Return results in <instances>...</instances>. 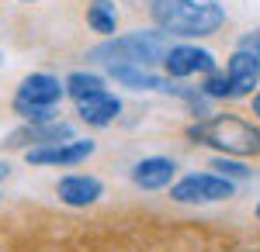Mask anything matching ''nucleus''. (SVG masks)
Wrapping results in <instances>:
<instances>
[{
  "instance_id": "f257e3e1",
  "label": "nucleus",
  "mask_w": 260,
  "mask_h": 252,
  "mask_svg": "<svg viewBox=\"0 0 260 252\" xmlns=\"http://www.w3.org/2000/svg\"><path fill=\"white\" fill-rule=\"evenodd\" d=\"M149 11L163 35L201 38L225 24V11L215 0H153Z\"/></svg>"
},
{
  "instance_id": "f03ea898",
  "label": "nucleus",
  "mask_w": 260,
  "mask_h": 252,
  "mask_svg": "<svg viewBox=\"0 0 260 252\" xmlns=\"http://www.w3.org/2000/svg\"><path fill=\"white\" fill-rule=\"evenodd\" d=\"M167 49L170 45H167L163 31H132V35L94 45L87 52V59L108 66V69H115V66H142V69H149L153 62H160L167 56Z\"/></svg>"
},
{
  "instance_id": "7ed1b4c3",
  "label": "nucleus",
  "mask_w": 260,
  "mask_h": 252,
  "mask_svg": "<svg viewBox=\"0 0 260 252\" xmlns=\"http://www.w3.org/2000/svg\"><path fill=\"white\" fill-rule=\"evenodd\" d=\"M191 138L219 149L222 155H260V128H253V124H246L233 114H219L194 124Z\"/></svg>"
},
{
  "instance_id": "20e7f679",
  "label": "nucleus",
  "mask_w": 260,
  "mask_h": 252,
  "mask_svg": "<svg viewBox=\"0 0 260 252\" xmlns=\"http://www.w3.org/2000/svg\"><path fill=\"white\" fill-rule=\"evenodd\" d=\"M62 83L49 73H31L21 79L18 97H14V114H21L28 124L39 121H56V104L62 100Z\"/></svg>"
},
{
  "instance_id": "39448f33",
  "label": "nucleus",
  "mask_w": 260,
  "mask_h": 252,
  "mask_svg": "<svg viewBox=\"0 0 260 252\" xmlns=\"http://www.w3.org/2000/svg\"><path fill=\"white\" fill-rule=\"evenodd\" d=\"M170 197L180 204H215V200L233 197V180L219 173H191L170 187Z\"/></svg>"
},
{
  "instance_id": "423d86ee",
  "label": "nucleus",
  "mask_w": 260,
  "mask_h": 252,
  "mask_svg": "<svg viewBox=\"0 0 260 252\" xmlns=\"http://www.w3.org/2000/svg\"><path fill=\"white\" fill-rule=\"evenodd\" d=\"M56 142H73V124L66 121H39V124H24L18 132L7 135V149H39V145H56Z\"/></svg>"
},
{
  "instance_id": "0eeeda50",
  "label": "nucleus",
  "mask_w": 260,
  "mask_h": 252,
  "mask_svg": "<svg viewBox=\"0 0 260 252\" xmlns=\"http://www.w3.org/2000/svg\"><path fill=\"white\" fill-rule=\"evenodd\" d=\"M87 155H94V142L87 138H73V142H56V145H39V149H28L24 159L31 166H77Z\"/></svg>"
},
{
  "instance_id": "6e6552de",
  "label": "nucleus",
  "mask_w": 260,
  "mask_h": 252,
  "mask_svg": "<svg viewBox=\"0 0 260 252\" xmlns=\"http://www.w3.org/2000/svg\"><path fill=\"white\" fill-rule=\"evenodd\" d=\"M163 66H167V73H170V76L215 73V56H212L208 49H198V45H174V49H167Z\"/></svg>"
},
{
  "instance_id": "1a4fd4ad",
  "label": "nucleus",
  "mask_w": 260,
  "mask_h": 252,
  "mask_svg": "<svg viewBox=\"0 0 260 252\" xmlns=\"http://www.w3.org/2000/svg\"><path fill=\"white\" fill-rule=\"evenodd\" d=\"M229 90H233V97H246V94H253V87L260 83V59L250 52V49H240L236 56L229 59Z\"/></svg>"
},
{
  "instance_id": "9d476101",
  "label": "nucleus",
  "mask_w": 260,
  "mask_h": 252,
  "mask_svg": "<svg viewBox=\"0 0 260 252\" xmlns=\"http://www.w3.org/2000/svg\"><path fill=\"white\" fill-rule=\"evenodd\" d=\"M56 194H59V200L70 204V207H87V204H94V200L104 194V183H101L98 176L73 173V176H62L59 180Z\"/></svg>"
},
{
  "instance_id": "9b49d317",
  "label": "nucleus",
  "mask_w": 260,
  "mask_h": 252,
  "mask_svg": "<svg viewBox=\"0 0 260 252\" xmlns=\"http://www.w3.org/2000/svg\"><path fill=\"white\" fill-rule=\"evenodd\" d=\"M174 173H177L174 159L153 155V159L136 162V170H132V183H136V187H142V190H163V187H170Z\"/></svg>"
},
{
  "instance_id": "f8f14e48",
  "label": "nucleus",
  "mask_w": 260,
  "mask_h": 252,
  "mask_svg": "<svg viewBox=\"0 0 260 252\" xmlns=\"http://www.w3.org/2000/svg\"><path fill=\"white\" fill-rule=\"evenodd\" d=\"M121 111V100L111 94V90H104L98 97H87V100H77V114L87 121V124H94V128H104V124H111Z\"/></svg>"
},
{
  "instance_id": "ddd939ff",
  "label": "nucleus",
  "mask_w": 260,
  "mask_h": 252,
  "mask_svg": "<svg viewBox=\"0 0 260 252\" xmlns=\"http://www.w3.org/2000/svg\"><path fill=\"white\" fill-rule=\"evenodd\" d=\"M87 24H90L98 35H115V28H118V11H115V4H111V0H90V7H87Z\"/></svg>"
},
{
  "instance_id": "4468645a",
  "label": "nucleus",
  "mask_w": 260,
  "mask_h": 252,
  "mask_svg": "<svg viewBox=\"0 0 260 252\" xmlns=\"http://www.w3.org/2000/svg\"><path fill=\"white\" fill-rule=\"evenodd\" d=\"M62 90H66L73 100H87V97L104 94L108 87H104V79H101L98 73H70V76H66V83H62Z\"/></svg>"
},
{
  "instance_id": "2eb2a0df",
  "label": "nucleus",
  "mask_w": 260,
  "mask_h": 252,
  "mask_svg": "<svg viewBox=\"0 0 260 252\" xmlns=\"http://www.w3.org/2000/svg\"><path fill=\"white\" fill-rule=\"evenodd\" d=\"M212 170H219V176H225V180H246V176H250V170H246L243 162H236V159H225V155L212 159Z\"/></svg>"
},
{
  "instance_id": "dca6fc26",
  "label": "nucleus",
  "mask_w": 260,
  "mask_h": 252,
  "mask_svg": "<svg viewBox=\"0 0 260 252\" xmlns=\"http://www.w3.org/2000/svg\"><path fill=\"white\" fill-rule=\"evenodd\" d=\"M201 94L212 100H225L233 97V90H229V79L219 76V73H208V79H205V87H201Z\"/></svg>"
},
{
  "instance_id": "f3484780",
  "label": "nucleus",
  "mask_w": 260,
  "mask_h": 252,
  "mask_svg": "<svg viewBox=\"0 0 260 252\" xmlns=\"http://www.w3.org/2000/svg\"><path fill=\"white\" fill-rule=\"evenodd\" d=\"M243 49H250V52L260 59V31H253L250 38H243Z\"/></svg>"
},
{
  "instance_id": "a211bd4d",
  "label": "nucleus",
  "mask_w": 260,
  "mask_h": 252,
  "mask_svg": "<svg viewBox=\"0 0 260 252\" xmlns=\"http://www.w3.org/2000/svg\"><path fill=\"white\" fill-rule=\"evenodd\" d=\"M253 114L260 117V90H257V94H253Z\"/></svg>"
},
{
  "instance_id": "6ab92c4d",
  "label": "nucleus",
  "mask_w": 260,
  "mask_h": 252,
  "mask_svg": "<svg viewBox=\"0 0 260 252\" xmlns=\"http://www.w3.org/2000/svg\"><path fill=\"white\" fill-rule=\"evenodd\" d=\"M7 173H11V170H7V166L0 162V180H7Z\"/></svg>"
},
{
  "instance_id": "aec40b11",
  "label": "nucleus",
  "mask_w": 260,
  "mask_h": 252,
  "mask_svg": "<svg viewBox=\"0 0 260 252\" xmlns=\"http://www.w3.org/2000/svg\"><path fill=\"white\" fill-rule=\"evenodd\" d=\"M236 252H257V249H236Z\"/></svg>"
},
{
  "instance_id": "412c9836",
  "label": "nucleus",
  "mask_w": 260,
  "mask_h": 252,
  "mask_svg": "<svg viewBox=\"0 0 260 252\" xmlns=\"http://www.w3.org/2000/svg\"><path fill=\"white\" fill-rule=\"evenodd\" d=\"M257 218H260V204H257Z\"/></svg>"
}]
</instances>
